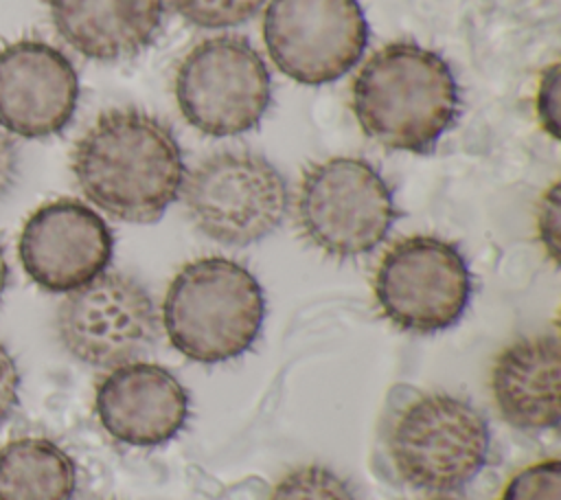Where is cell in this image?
I'll return each mask as SVG.
<instances>
[{
	"mask_svg": "<svg viewBox=\"0 0 561 500\" xmlns=\"http://www.w3.org/2000/svg\"><path fill=\"white\" fill-rule=\"evenodd\" d=\"M458 103L449 64L412 42H392L375 50L351 86L359 127L394 151H430L454 125Z\"/></svg>",
	"mask_w": 561,
	"mask_h": 500,
	"instance_id": "obj_2",
	"label": "cell"
},
{
	"mask_svg": "<svg viewBox=\"0 0 561 500\" xmlns=\"http://www.w3.org/2000/svg\"><path fill=\"white\" fill-rule=\"evenodd\" d=\"M59 37L79 55L118 61L142 53L158 35L164 0H46Z\"/></svg>",
	"mask_w": 561,
	"mask_h": 500,
	"instance_id": "obj_15",
	"label": "cell"
},
{
	"mask_svg": "<svg viewBox=\"0 0 561 500\" xmlns=\"http://www.w3.org/2000/svg\"><path fill=\"white\" fill-rule=\"evenodd\" d=\"M267 500H359L348 480L322 465H305L285 474Z\"/></svg>",
	"mask_w": 561,
	"mask_h": 500,
	"instance_id": "obj_17",
	"label": "cell"
},
{
	"mask_svg": "<svg viewBox=\"0 0 561 500\" xmlns=\"http://www.w3.org/2000/svg\"><path fill=\"white\" fill-rule=\"evenodd\" d=\"M263 320V287L248 268L226 257L186 263L162 300V325L171 346L199 364L243 355L259 338Z\"/></svg>",
	"mask_w": 561,
	"mask_h": 500,
	"instance_id": "obj_3",
	"label": "cell"
},
{
	"mask_svg": "<svg viewBox=\"0 0 561 500\" xmlns=\"http://www.w3.org/2000/svg\"><path fill=\"white\" fill-rule=\"evenodd\" d=\"M94 412L118 443L158 447L184 428L188 393L167 368L134 360L110 368L96 384Z\"/></svg>",
	"mask_w": 561,
	"mask_h": 500,
	"instance_id": "obj_13",
	"label": "cell"
},
{
	"mask_svg": "<svg viewBox=\"0 0 561 500\" xmlns=\"http://www.w3.org/2000/svg\"><path fill=\"white\" fill-rule=\"evenodd\" d=\"M559 221H561L559 184L554 182L541 197V204L537 211V235L552 263H557L559 259Z\"/></svg>",
	"mask_w": 561,
	"mask_h": 500,
	"instance_id": "obj_20",
	"label": "cell"
},
{
	"mask_svg": "<svg viewBox=\"0 0 561 500\" xmlns=\"http://www.w3.org/2000/svg\"><path fill=\"white\" fill-rule=\"evenodd\" d=\"M561 351L554 336L511 342L493 362L491 393L502 419L524 432L559 425Z\"/></svg>",
	"mask_w": 561,
	"mask_h": 500,
	"instance_id": "obj_14",
	"label": "cell"
},
{
	"mask_svg": "<svg viewBox=\"0 0 561 500\" xmlns=\"http://www.w3.org/2000/svg\"><path fill=\"white\" fill-rule=\"evenodd\" d=\"M265 0H169L171 9L199 29H228L250 20Z\"/></svg>",
	"mask_w": 561,
	"mask_h": 500,
	"instance_id": "obj_18",
	"label": "cell"
},
{
	"mask_svg": "<svg viewBox=\"0 0 561 500\" xmlns=\"http://www.w3.org/2000/svg\"><path fill=\"white\" fill-rule=\"evenodd\" d=\"M489 423L467 399L427 393L394 419L388 452L397 474L414 489L456 491L469 485L486 463Z\"/></svg>",
	"mask_w": 561,
	"mask_h": 500,
	"instance_id": "obj_5",
	"label": "cell"
},
{
	"mask_svg": "<svg viewBox=\"0 0 561 500\" xmlns=\"http://www.w3.org/2000/svg\"><path fill=\"white\" fill-rule=\"evenodd\" d=\"M61 346L81 364L114 368L153 342L158 316L147 287L129 274L103 272L70 292L55 316Z\"/></svg>",
	"mask_w": 561,
	"mask_h": 500,
	"instance_id": "obj_9",
	"label": "cell"
},
{
	"mask_svg": "<svg viewBox=\"0 0 561 500\" xmlns=\"http://www.w3.org/2000/svg\"><path fill=\"white\" fill-rule=\"evenodd\" d=\"M75 461L57 443L22 436L0 447V500H72Z\"/></svg>",
	"mask_w": 561,
	"mask_h": 500,
	"instance_id": "obj_16",
	"label": "cell"
},
{
	"mask_svg": "<svg viewBox=\"0 0 561 500\" xmlns=\"http://www.w3.org/2000/svg\"><path fill=\"white\" fill-rule=\"evenodd\" d=\"M471 298L462 252L440 237L412 235L392 243L375 272V300L397 329L430 336L454 327Z\"/></svg>",
	"mask_w": 561,
	"mask_h": 500,
	"instance_id": "obj_8",
	"label": "cell"
},
{
	"mask_svg": "<svg viewBox=\"0 0 561 500\" xmlns=\"http://www.w3.org/2000/svg\"><path fill=\"white\" fill-rule=\"evenodd\" d=\"M81 193L103 213L129 224H151L178 200L186 175L173 132L136 107L96 116L70 154Z\"/></svg>",
	"mask_w": 561,
	"mask_h": 500,
	"instance_id": "obj_1",
	"label": "cell"
},
{
	"mask_svg": "<svg viewBox=\"0 0 561 500\" xmlns=\"http://www.w3.org/2000/svg\"><path fill=\"white\" fill-rule=\"evenodd\" d=\"M20 178V149L13 136L0 125V202L11 195Z\"/></svg>",
	"mask_w": 561,
	"mask_h": 500,
	"instance_id": "obj_23",
	"label": "cell"
},
{
	"mask_svg": "<svg viewBox=\"0 0 561 500\" xmlns=\"http://www.w3.org/2000/svg\"><path fill=\"white\" fill-rule=\"evenodd\" d=\"M500 500H561L559 461H539L517 471L506 482Z\"/></svg>",
	"mask_w": 561,
	"mask_h": 500,
	"instance_id": "obj_19",
	"label": "cell"
},
{
	"mask_svg": "<svg viewBox=\"0 0 561 500\" xmlns=\"http://www.w3.org/2000/svg\"><path fill=\"white\" fill-rule=\"evenodd\" d=\"M432 500H458V498H432Z\"/></svg>",
	"mask_w": 561,
	"mask_h": 500,
	"instance_id": "obj_25",
	"label": "cell"
},
{
	"mask_svg": "<svg viewBox=\"0 0 561 500\" xmlns=\"http://www.w3.org/2000/svg\"><path fill=\"white\" fill-rule=\"evenodd\" d=\"M173 92L182 116L195 129L228 138L259 125L272 99V79L245 37L217 35L182 57Z\"/></svg>",
	"mask_w": 561,
	"mask_h": 500,
	"instance_id": "obj_7",
	"label": "cell"
},
{
	"mask_svg": "<svg viewBox=\"0 0 561 500\" xmlns=\"http://www.w3.org/2000/svg\"><path fill=\"white\" fill-rule=\"evenodd\" d=\"M191 221L224 246H250L278 228L287 211V184L278 169L252 151H219L182 182Z\"/></svg>",
	"mask_w": 561,
	"mask_h": 500,
	"instance_id": "obj_6",
	"label": "cell"
},
{
	"mask_svg": "<svg viewBox=\"0 0 561 500\" xmlns=\"http://www.w3.org/2000/svg\"><path fill=\"white\" fill-rule=\"evenodd\" d=\"M114 254L107 221L88 204L59 197L35 208L18 239L26 276L50 294H70L103 274Z\"/></svg>",
	"mask_w": 561,
	"mask_h": 500,
	"instance_id": "obj_11",
	"label": "cell"
},
{
	"mask_svg": "<svg viewBox=\"0 0 561 500\" xmlns=\"http://www.w3.org/2000/svg\"><path fill=\"white\" fill-rule=\"evenodd\" d=\"M397 206L388 182L362 158L311 164L298 186L296 221L305 239L335 259L373 252L390 232Z\"/></svg>",
	"mask_w": 561,
	"mask_h": 500,
	"instance_id": "obj_4",
	"label": "cell"
},
{
	"mask_svg": "<svg viewBox=\"0 0 561 500\" xmlns=\"http://www.w3.org/2000/svg\"><path fill=\"white\" fill-rule=\"evenodd\" d=\"M9 281H11V268H9V261H7V252H4V246L0 243V300L9 287Z\"/></svg>",
	"mask_w": 561,
	"mask_h": 500,
	"instance_id": "obj_24",
	"label": "cell"
},
{
	"mask_svg": "<svg viewBox=\"0 0 561 500\" xmlns=\"http://www.w3.org/2000/svg\"><path fill=\"white\" fill-rule=\"evenodd\" d=\"M263 39L280 72L302 86H324L359 61L368 22L357 0H270Z\"/></svg>",
	"mask_w": 561,
	"mask_h": 500,
	"instance_id": "obj_10",
	"label": "cell"
},
{
	"mask_svg": "<svg viewBox=\"0 0 561 500\" xmlns=\"http://www.w3.org/2000/svg\"><path fill=\"white\" fill-rule=\"evenodd\" d=\"M79 77L72 61L42 39L0 48V125L22 138L59 134L75 116Z\"/></svg>",
	"mask_w": 561,
	"mask_h": 500,
	"instance_id": "obj_12",
	"label": "cell"
},
{
	"mask_svg": "<svg viewBox=\"0 0 561 500\" xmlns=\"http://www.w3.org/2000/svg\"><path fill=\"white\" fill-rule=\"evenodd\" d=\"M20 401V368L4 342H0V425L11 419Z\"/></svg>",
	"mask_w": 561,
	"mask_h": 500,
	"instance_id": "obj_21",
	"label": "cell"
},
{
	"mask_svg": "<svg viewBox=\"0 0 561 500\" xmlns=\"http://www.w3.org/2000/svg\"><path fill=\"white\" fill-rule=\"evenodd\" d=\"M557 99H559V66L552 64L541 75V81H539V88H537V99H535L539 121L552 138H557V125H559V121H557Z\"/></svg>",
	"mask_w": 561,
	"mask_h": 500,
	"instance_id": "obj_22",
	"label": "cell"
}]
</instances>
